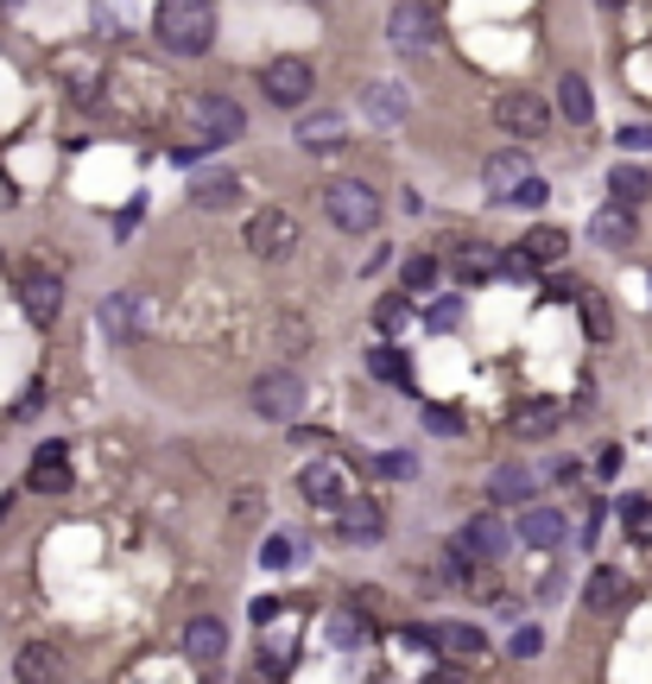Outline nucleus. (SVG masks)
Masks as SVG:
<instances>
[{"instance_id": "obj_1", "label": "nucleus", "mask_w": 652, "mask_h": 684, "mask_svg": "<svg viewBox=\"0 0 652 684\" xmlns=\"http://www.w3.org/2000/svg\"><path fill=\"white\" fill-rule=\"evenodd\" d=\"M152 39L172 57H203V51L216 45V0H159Z\"/></svg>"}, {"instance_id": "obj_2", "label": "nucleus", "mask_w": 652, "mask_h": 684, "mask_svg": "<svg viewBox=\"0 0 652 684\" xmlns=\"http://www.w3.org/2000/svg\"><path fill=\"white\" fill-rule=\"evenodd\" d=\"M324 216L336 228H349V235H368L380 222V197L361 177H336V184H324Z\"/></svg>"}, {"instance_id": "obj_3", "label": "nucleus", "mask_w": 652, "mask_h": 684, "mask_svg": "<svg viewBox=\"0 0 652 684\" xmlns=\"http://www.w3.org/2000/svg\"><path fill=\"white\" fill-rule=\"evenodd\" d=\"M387 39L405 57H425V51H437V13H431L425 0H400L393 20H387Z\"/></svg>"}, {"instance_id": "obj_4", "label": "nucleus", "mask_w": 652, "mask_h": 684, "mask_svg": "<svg viewBox=\"0 0 652 684\" xmlns=\"http://www.w3.org/2000/svg\"><path fill=\"white\" fill-rule=\"evenodd\" d=\"M507 545H513V532H507L501 513H476V520H469V526L450 539V552L463 557V564H495Z\"/></svg>"}, {"instance_id": "obj_5", "label": "nucleus", "mask_w": 652, "mask_h": 684, "mask_svg": "<svg viewBox=\"0 0 652 684\" xmlns=\"http://www.w3.org/2000/svg\"><path fill=\"white\" fill-rule=\"evenodd\" d=\"M191 127H197V140H209V146H228V140H241L248 115H241V101H228V96H197L191 101Z\"/></svg>"}, {"instance_id": "obj_6", "label": "nucleus", "mask_w": 652, "mask_h": 684, "mask_svg": "<svg viewBox=\"0 0 652 684\" xmlns=\"http://www.w3.org/2000/svg\"><path fill=\"white\" fill-rule=\"evenodd\" d=\"M298 248V222H292V209H260L248 222V253L253 260H285V253Z\"/></svg>"}, {"instance_id": "obj_7", "label": "nucleus", "mask_w": 652, "mask_h": 684, "mask_svg": "<svg viewBox=\"0 0 652 684\" xmlns=\"http://www.w3.org/2000/svg\"><path fill=\"white\" fill-rule=\"evenodd\" d=\"M298 405H304V380L292 368H273V374L253 380V412L260 419H298Z\"/></svg>"}, {"instance_id": "obj_8", "label": "nucleus", "mask_w": 652, "mask_h": 684, "mask_svg": "<svg viewBox=\"0 0 652 684\" xmlns=\"http://www.w3.org/2000/svg\"><path fill=\"white\" fill-rule=\"evenodd\" d=\"M298 488H304V501L324 507V513H343V507L355 501V495H349V476H343V463H336V456H317V463L298 476Z\"/></svg>"}, {"instance_id": "obj_9", "label": "nucleus", "mask_w": 652, "mask_h": 684, "mask_svg": "<svg viewBox=\"0 0 652 684\" xmlns=\"http://www.w3.org/2000/svg\"><path fill=\"white\" fill-rule=\"evenodd\" d=\"M260 83H267V101H279V108H304V101H311V89H317V76H311V64H304V57H273Z\"/></svg>"}, {"instance_id": "obj_10", "label": "nucleus", "mask_w": 652, "mask_h": 684, "mask_svg": "<svg viewBox=\"0 0 652 684\" xmlns=\"http://www.w3.org/2000/svg\"><path fill=\"white\" fill-rule=\"evenodd\" d=\"M495 121H501L507 133H520V140H539V133L552 127V108L532 96V89H507V96L495 101Z\"/></svg>"}, {"instance_id": "obj_11", "label": "nucleus", "mask_w": 652, "mask_h": 684, "mask_svg": "<svg viewBox=\"0 0 652 684\" xmlns=\"http://www.w3.org/2000/svg\"><path fill=\"white\" fill-rule=\"evenodd\" d=\"M532 177V159L520 146H507V152H488V165H481V184H488V197L495 203H513L520 197V184Z\"/></svg>"}, {"instance_id": "obj_12", "label": "nucleus", "mask_w": 652, "mask_h": 684, "mask_svg": "<svg viewBox=\"0 0 652 684\" xmlns=\"http://www.w3.org/2000/svg\"><path fill=\"white\" fill-rule=\"evenodd\" d=\"M13 684H64V653L51 640H25L13 653Z\"/></svg>"}, {"instance_id": "obj_13", "label": "nucleus", "mask_w": 652, "mask_h": 684, "mask_svg": "<svg viewBox=\"0 0 652 684\" xmlns=\"http://www.w3.org/2000/svg\"><path fill=\"white\" fill-rule=\"evenodd\" d=\"M336 532H343L349 545H374L380 532H387V513H380L374 495H355V501L336 513Z\"/></svg>"}, {"instance_id": "obj_14", "label": "nucleus", "mask_w": 652, "mask_h": 684, "mask_svg": "<svg viewBox=\"0 0 652 684\" xmlns=\"http://www.w3.org/2000/svg\"><path fill=\"white\" fill-rule=\"evenodd\" d=\"M96 324L115 336V343H140V292H108L101 298V311H96Z\"/></svg>"}, {"instance_id": "obj_15", "label": "nucleus", "mask_w": 652, "mask_h": 684, "mask_svg": "<svg viewBox=\"0 0 652 684\" xmlns=\"http://www.w3.org/2000/svg\"><path fill=\"white\" fill-rule=\"evenodd\" d=\"M405 640H412V647H419V640H437L450 659H476L481 653V628H469V621H431V628H412Z\"/></svg>"}, {"instance_id": "obj_16", "label": "nucleus", "mask_w": 652, "mask_h": 684, "mask_svg": "<svg viewBox=\"0 0 652 684\" xmlns=\"http://www.w3.org/2000/svg\"><path fill=\"white\" fill-rule=\"evenodd\" d=\"M25 481H32V495H64V488H70V450H64V444H39Z\"/></svg>"}, {"instance_id": "obj_17", "label": "nucleus", "mask_w": 652, "mask_h": 684, "mask_svg": "<svg viewBox=\"0 0 652 684\" xmlns=\"http://www.w3.org/2000/svg\"><path fill=\"white\" fill-rule=\"evenodd\" d=\"M20 304H25V317H32L39 329L57 324V311H64V279L32 273V279H25V292H20Z\"/></svg>"}, {"instance_id": "obj_18", "label": "nucleus", "mask_w": 652, "mask_h": 684, "mask_svg": "<svg viewBox=\"0 0 652 684\" xmlns=\"http://www.w3.org/2000/svg\"><path fill=\"white\" fill-rule=\"evenodd\" d=\"M343 140H349V121H343L336 108H317V115H304L298 121V146L304 152H336Z\"/></svg>"}, {"instance_id": "obj_19", "label": "nucleus", "mask_w": 652, "mask_h": 684, "mask_svg": "<svg viewBox=\"0 0 652 684\" xmlns=\"http://www.w3.org/2000/svg\"><path fill=\"white\" fill-rule=\"evenodd\" d=\"M184 653L197 659V665H222V653H228V628L216 621V615H197V621L184 628Z\"/></svg>"}, {"instance_id": "obj_20", "label": "nucleus", "mask_w": 652, "mask_h": 684, "mask_svg": "<svg viewBox=\"0 0 652 684\" xmlns=\"http://www.w3.org/2000/svg\"><path fill=\"white\" fill-rule=\"evenodd\" d=\"M532 488H539V476H532L526 463H501V469L488 476V495H495V507H520V501H532Z\"/></svg>"}, {"instance_id": "obj_21", "label": "nucleus", "mask_w": 652, "mask_h": 684, "mask_svg": "<svg viewBox=\"0 0 652 684\" xmlns=\"http://www.w3.org/2000/svg\"><path fill=\"white\" fill-rule=\"evenodd\" d=\"M633 235H640V222H633L628 203H608V209H596V222H589V241H602V248H628Z\"/></svg>"}, {"instance_id": "obj_22", "label": "nucleus", "mask_w": 652, "mask_h": 684, "mask_svg": "<svg viewBox=\"0 0 652 684\" xmlns=\"http://www.w3.org/2000/svg\"><path fill=\"white\" fill-rule=\"evenodd\" d=\"M520 545H539V552L564 545V513L557 507H526L520 513Z\"/></svg>"}, {"instance_id": "obj_23", "label": "nucleus", "mask_w": 652, "mask_h": 684, "mask_svg": "<svg viewBox=\"0 0 652 684\" xmlns=\"http://www.w3.org/2000/svg\"><path fill=\"white\" fill-rule=\"evenodd\" d=\"M564 425V405L557 400H526V405H513V431H520V437H552V431Z\"/></svg>"}, {"instance_id": "obj_24", "label": "nucleus", "mask_w": 652, "mask_h": 684, "mask_svg": "<svg viewBox=\"0 0 652 684\" xmlns=\"http://www.w3.org/2000/svg\"><path fill=\"white\" fill-rule=\"evenodd\" d=\"M621 596H628V577H621L615 564H602V571H589V583H583V602L596 608V615H608V608H621Z\"/></svg>"}, {"instance_id": "obj_25", "label": "nucleus", "mask_w": 652, "mask_h": 684, "mask_svg": "<svg viewBox=\"0 0 652 684\" xmlns=\"http://www.w3.org/2000/svg\"><path fill=\"white\" fill-rule=\"evenodd\" d=\"M557 115H564L570 127L596 121V96H589V83H583V76H564V83H557Z\"/></svg>"}, {"instance_id": "obj_26", "label": "nucleus", "mask_w": 652, "mask_h": 684, "mask_svg": "<svg viewBox=\"0 0 652 684\" xmlns=\"http://www.w3.org/2000/svg\"><path fill=\"white\" fill-rule=\"evenodd\" d=\"M520 253H526L532 267H557V260H564V253H570V235H564V228H532L526 241H520Z\"/></svg>"}, {"instance_id": "obj_27", "label": "nucleus", "mask_w": 652, "mask_h": 684, "mask_svg": "<svg viewBox=\"0 0 652 684\" xmlns=\"http://www.w3.org/2000/svg\"><path fill=\"white\" fill-rule=\"evenodd\" d=\"M191 203H197V209H235V203H241V177H228V172L197 177V184H191Z\"/></svg>"}, {"instance_id": "obj_28", "label": "nucleus", "mask_w": 652, "mask_h": 684, "mask_svg": "<svg viewBox=\"0 0 652 684\" xmlns=\"http://www.w3.org/2000/svg\"><path fill=\"white\" fill-rule=\"evenodd\" d=\"M329 647H336V653L368 647V621H361V608H336V615H329Z\"/></svg>"}, {"instance_id": "obj_29", "label": "nucleus", "mask_w": 652, "mask_h": 684, "mask_svg": "<svg viewBox=\"0 0 652 684\" xmlns=\"http://www.w3.org/2000/svg\"><path fill=\"white\" fill-rule=\"evenodd\" d=\"M368 115L374 121H405V89L400 83H368Z\"/></svg>"}, {"instance_id": "obj_30", "label": "nucleus", "mask_w": 652, "mask_h": 684, "mask_svg": "<svg viewBox=\"0 0 652 684\" xmlns=\"http://www.w3.org/2000/svg\"><path fill=\"white\" fill-rule=\"evenodd\" d=\"M608 191H615V203H628V209H633V203H640V197L652 191V177L640 172V165H615V177H608Z\"/></svg>"}, {"instance_id": "obj_31", "label": "nucleus", "mask_w": 652, "mask_h": 684, "mask_svg": "<svg viewBox=\"0 0 652 684\" xmlns=\"http://www.w3.org/2000/svg\"><path fill=\"white\" fill-rule=\"evenodd\" d=\"M400 285H405V298H425L431 285H437V260H431V253H412V260H405V273H400Z\"/></svg>"}, {"instance_id": "obj_32", "label": "nucleus", "mask_w": 652, "mask_h": 684, "mask_svg": "<svg viewBox=\"0 0 652 684\" xmlns=\"http://www.w3.org/2000/svg\"><path fill=\"white\" fill-rule=\"evenodd\" d=\"M621 526H628V539H640V545H652V501H646V495H633V501H621Z\"/></svg>"}, {"instance_id": "obj_33", "label": "nucleus", "mask_w": 652, "mask_h": 684, "mask_svg": "<svg viewBox=\"0 0 652 684\" xmlns=\"http://www.w3.org/2000/svg\"><path fill=\"white\" fill-rule=\"evenodd\" d=\"M495 273H501V260L488 248H463V260H456V279H463V285H469V279H495Z\"/></svg>"}, {"instance_id": "obj_34", "label": "nucleus", "mask_w": 652, "mask_h": 684, "mask_svg": "<svg viewBox=\"0 0 652 684\" xmlns=\"http://www.w3.org/2000/svg\"><path fill=\"white\" fill-rule=\"evenodd\" d=\"M419 419H425V431H437V437H463V431H469V419H463L456 405H425Z\"/></svg>"}, {"instance_id": "obj_35", "label": "nucleus", "mask_w": 652, "mask_h": 684, "mask_svg": "<svg viewBox=\"0 0 652 684\" xmlns=\"http://www.w3.org/2000/svg\"><path fill=\"white\" fill-rule=\"evenodd\" d=\"M368 374L405 387V355H400V349H368Z\"/></svg>"}, {"instance_id": "obj_36", "label": "nucleus", "mask_w": 652, "mask_h": 684, "mask_svg": "<svg viewBox=\"0 0 652 684\" xmlns=\"http://www.w3.org/2000/svg\"><path fill=\"white\" fill-rule=\"evenodd\" d=\"M374 476H387V481L419 476V456H412V450H387V456H374Z\"/></svg>"}, {"instance_id": "obj_37", "label": "nucleus", "mask_w": 652, "mask_h": 684, "mask_svg": "<svg viewBox=\"0 0 652 684\" xmlns=\"http://www.w3.org/2000/svg\"><path fill=\"white\" fill-rule=\"evenodd\" d=\"M292 557H298V539H285V532H279V539H267V545H260V564H267V571H285Z\"/></svg>"}, {"instance_id": "obj_38", "label": "nucleus", "mask_w": 652, "mask_h": 684, "mask_svg": "<svg viewBox=\"0 0 652 684\" xmlns=\"http://www.w3.org/2000/svg\"><path fill=\"white\" fill-rule=\"evenodd\" d=\"M583 317H589V336H596V343H602V336H608V304L602 298H596V292H589V285H583Z\"/></svg>"}, {"instance_id": "obj_39", "label": "nucleus", "mask_w": 652, "mask_h": 684, "mask_svg": "<svg viewBox=\"0 0 652 684\" xmlns=\"http://www.w3.org/2000/svg\"><path fill=\"white\" fill-rule=\"evenodd\" d=\"M545 653V628H513V659H539Z\"/></svg>"}, {"instance_id": "obj_40", "label": "nucleus", "mask_w": 652, "mask_h": 684, "mask_svg": "<svg viewBox=\"0 0 652 684\" xmlns=\"http://www.w3.org/2000/svg\"><path fill=\"white\" fill-rule=\"evenodd\" d=\"M545 197H552V184H545V177L532 172L526 184H520V197H513V203H520V209H539V203H545Z\"/></svg>"}, {"instance_id": "obj_41", "label": "nucleus", "mask_w": 652, "mask_h": 684, "mask_svg": "<svg viewBox=\"0 0 652 684\" xmlns=\"http://www.w3.org/2000/svg\"><path fill=\"white\" fill-rule=\"evenodd\" d=\"M615 140H621V152H652V127H621V133H615Z\"/></svg>"}, {"instance_id": "obj_42", "label": "nucleus", "mask_w": 652, "mask_h": 684, "mask_svg": "<svg viewBox=\"0 0 652 684\" xmlns=\"http://www.w3.org/2000/svg\"><path fill=\"white\" fill-rule=\"evenodd\" d=\"M405 324V298H387L380 304V329H400Z\"/></svg>"}, {"instance_id": "obj_43", "label": "nucleus", "mask_w": 652, "mask_h": 684, "mask_svg": "<svg viewBox=\"0 0 652 684\" xmlns=\"http://www.w3.org/2000/svg\"><path fill=\"white\" fill-rule=\"evenodd\" d=\"M456 324V298H437L431 304V329H450Z\"/></svg>"}, {"instance_id": "obj_44", "label": "nucleus", "mask_w": 652, "mask_h": 684, "mask_svg": "<svg viewBox=\"0 0 652 684\" xmlns=\"http://www.w3.org/2000/svg\"><path fill=\"white\" fill-rule=\"evenodd\" d=\"M292 444H304V450L329 456V437H324V431H292Z\"/></svg>"}, {"instance_id": "obj_45", "label": "nucleus", "mask_w": 652, "mask_h": 684, "mask_svg": "<svg viewBox=\"0 0 652 684\" xmlns=\"http://www.w3.org/2000/svg\"><path fill=\"white\" fill-rule=\"evenodd\" d=\"M273 615H279V596H260V602H253V621H260V628H267Z\"/></svg>"}, {"instance_id": "obj_46", "label": "nucleus", "mask_w": 652, "mask_h": 684, "mask_svg": "<svg viewBox=\"0 0 652 684\" xmlns=\"http://www.w3.org/2000/svg\"><path fill=\"white\" fill-rule=\"evenodd\" d=\"M7 203H13V191H7V184H0V209H7Z\"/></svg>"}, {"instance_id": "obj_47", "label": "nucleus", "mask_w": 652, "mask_h": 684, "mask_svg": "<svg viewBox=\"0 0 652 684\" xmlns=\"http://www.w3.org/2000/svg\"><path fill=\"white\" fill-rule=\"evenodd\" d=\"M596 7H602V13H615V7H621V0H596Z\"/></svg>"}, {"instance_id": "obj_48", "label": "nucleus", "mask_w": 652, "mask_h": 684, "mask_svg": "<svg viewBox=\"0 0 652 684\" xmlns=\"http://www.w3.org/2000/svg\"><path fill=\"white\" fill-rule=\"evenodd\" d=\"M431 684H456V678H450V672H437V678H431Z\"/></svg>"}, {"instance_id": "obj_49", "label": "nucleus", "mask_w": 652, "mask_h": 684, "mask_svg": "<svg viewBox=\"0 0 652 684\" xmlns=\"http://www.w3.org/2000/svg\"><path fill=\"white\" fill-rule=\"evenodd\" d=\"M209 684H228V678H209Z\"/></svg>"}, {"instance_id": "obj_50", "label": "nucleus", "mask_w": 652, "mask_h": 684, "mask_svg": "<svg viewBox=\"0 0 652 684\" xmlns=\"http://www.w3.org/2000/svg\"><path fill=\"white\" fill-rule=\"evenodd\" d=\"M0 7H13V0H0Z\"/></svg>"}]
</instances>
